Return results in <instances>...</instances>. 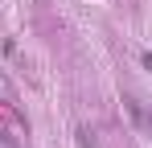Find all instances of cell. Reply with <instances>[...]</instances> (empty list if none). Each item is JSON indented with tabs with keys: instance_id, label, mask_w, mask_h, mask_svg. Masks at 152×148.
I'll list each match as a JSON object with an SVG mask.
<instances>
[{
	"instance_id": "obj_1",
	"label": "cell",
	"mask_w": 152,
	"mask_h": 148,
	"mask_svg": "<svg viewBox=\"0 0 152 148\" xmlns=\"http://www.w3.org/2000/svg\"><path fill=\"white\" fill-rule=\"evenodd\" d=\"M144 66H148V70H152V53H144Z\"/></svg>"
}]
</instances>
